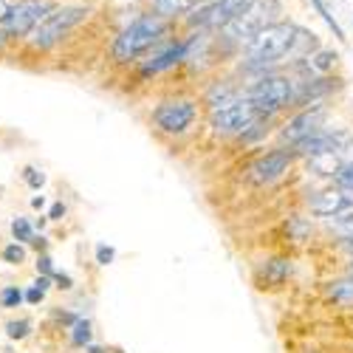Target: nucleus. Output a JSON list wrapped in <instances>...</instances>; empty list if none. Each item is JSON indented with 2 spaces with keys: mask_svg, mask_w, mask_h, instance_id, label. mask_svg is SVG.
Wrapping results in <instances>:
<instances>
[{
  "mask_svg": "<svg viewBox=\"0 0 353 353\" xmlns=\"http://www.w3.org/2000/svg\"><path fill=\"white\" fill-rule=\"evenodd\" d=\"M325 116H328V108L322 105V102H314V105H308L305 110H300V113L283 128L280 139L288 141L291 147L300 144L303 139H308V136H314V133L322 130V125H325Z\"/></svg>",
  "mask_w": 353,
  "mask_h": 353,
  "instance_id": "obj_8",
  "label": "nucleus"
},
{
  "mask_svg": "<svg viewBox=\"0 0 353 353\" xmlns=\"http://www.w3.org/2000/svg\"><path fill=\"white\" fill-rule=\"evenodd\" d=\"M51 12L48 3H37V0H28V3H17L12 9H6L0 14V28L12 37H23L28 32H34L37 23Z\"/></svg>",
  "mask_w": 353,
  "mask_h": 353,
  "instance_id": "obj_7",
  "label": "nucleus"
},
{
  "mask_svg": "<svg viewBox=\"0 0 353 353\" xmlns=\"http://www.w3.org/2000/svg\"><path fill=\"white\" fill-rule=\"evenodd\" d=\"M63 215H65V207H63V203H54L51 212H48V218H51V221H60Z\"/></svg>",
  "mask_w": 353,
  "mask_h": 353,
  "instance_id": "obj_31",
  "label": "nucleus"
},
{
  "mask_svg": "<svg viewBox=\"0 0 353 353\" xmlns=\"http://www.w3.org/2000/svg\"><path fill=\"white\" fill-rule=\"evenodd\" d=\"M0 303H3V308H17L23 303V291L17 285H9L0 291Z\"/></svg>",
  "mask_w": 353,
  "mask_h": 353,
  "instance_id": "obj_22",
  "label": "nucleus"
},
{
  "mask_svg": "<svg viewBox=\"0 0 353 353\" xmlns=\"http://www.w3.org/2000/svg\"><path fill=\"white\" fill-rule=\"evenodd\" d=\"M331 297H334V300H342V303L353 300V277H350V280H342V283H334Z\"/></svg>",
  "mask_w": 353,
  "mask_h": 353,
  "instance_id": "obj_23",
  "label": "nucleus"
},
{
  "mask_svg": "<svg viewBox=\"0 0 353 353\" xmlns=\"http://www.w3.org/2000/svg\"><path fill=\"white\" fill-rule=\"evenodd\" d=\"M32 243H34V249H37V252H40V249H46V241H43V238H37V241H32Z\"/></svg>",
  "mask_w": 353,
  "mask_h": 353,
  "instance_id": "obj_37",
  "label": "nucleus"
},
{
  "mask_svg": "<svg viewBox=\"0 0 353 353\" xmlns=\"http://www.w3.org/2000/svg\"><path fill=\"white\" fill-rule=\"evenodd\" d=\"M328 226H331L334 234H339L342 241H350V238H353V212H342V215H336Z\"/></svg>",
  "mask_w": 353,
  "mask_h": 353,
  "instance_id": "obj_18",
  "label": "nucleus"
},
{
  "mask_svg": "<svg viewBox=\"0 0 353 353\" xmlns=\"http://www.w3.org/2000/svg\"><path fill=\"white\" fill-rule=\"evenodd\" d=\"M181 60H187V43H170V46H164L161 51H156L150 60L144 63V74L167 71V68H172L175 63H181Z\"/></svg>",
  "mask_w": 353,
  "mask_h": 353,
  "instance_id": "obj_14",
  "label": "nucleus"
},
{
  "mask_svg": "<svg viewBox=\"0 0 353 353\" xmlns=\"http://www.w3.org/2000/svg\"><path fill=\"white\" fill-rule=\"evenodd\" d=\"M280 14H283L280 0H249V3L221 28V37L232 46H246L257 32L277 23Z\"/></svg>",
  "mask_w": 353,
  "mask_h": 353,
  "instance_id": "obj_2",
  "label": "nucleus"
},
{
  "mask_svg": "<svg viewBox=\"0 0 353 353\" xmlns=\"http://www.w3.org/2000/svg\"><path fill=\"white\" fill-rule=\"evenodd\" d=\"M43 297H46V291H40L37 285H34V288H28V291L23 294V300H28V303H40Z\"/></svg>",
  "mask_w": 353,
  "mask_h": 353,
  "instance_id": "obj_30",
  "label": "nucleus"
},
{
  "mask_svg": "<svg viewBox=\"0 0 353 353\" xmlns=\"http://www.w3.org/2000/svg\"><path fill=\"white\" fill-rule=\"evenodd\" d=\"M85 14H88V9H82V6L51 9V12L37 23L34 40H32V43H34L37 48H51V46H57V43L63 40V34H68L79 20H85Z\"/></svg>",
  "mask_w": 353,
  "mask_h": 353,
  "instance_id": "obj_5",
  "label": "nucleus"
},
{
  "mask_svg": "<svg viewBox=\"0 0 353 353\" xmlns=\"http://www.w3.org/2000/svg\"><path fill=\"white\" fill-rule=\"evenodd\" d=\"M288 164H291V153H288V150H272V153L260 156V159L252 164L249 179H252L254 184H272V181H277L280 175L288 170Z\"/></svg>",
  "mask_w": 353,
  "mask_h": 353,
  "instance_id": "obj_13",
  "label": "nucleus"
},
{
  "mask_svg": "<svg viewBox=\"0 0 353 353\" xmlns=\"http://www.w3.org/2000/svg\"><path fill=\"white\" fill-rule=\"evenodd\" d=\"M246 99L252 102L257 116L272 119L274 113L294 105V82L283 74H260L246 91Z\"/></svg>",
  "mask_w": 353,
  "mask_h": 353,
  "instance_id": "obj_4",
  "label": "nucleus"
},
{
  "mask_svg": "<svg viewBox=\"0 0 353 353\" xmlns=\"http://www.w3.org/2000/svg\"><path fill=\"white\" fill-rule=\"evenodd\" d=\"M238 97H241V94H238V88H234V85H229V82H218V85H212V88H210L207 102H210V108H212V110H218V108L229 105L232 99H238Z\"/></svg>",
  "mask_w": 353,
  "mask_h": 353,
  "instance_id": "obj_15",
  "label": "nucleus"
},
{
  "mask_svg": "<svg viewBox=\"0 0 353 353\" xmlns=\"http://www.w3.org/2000/svg\"><path fill=\"white\" fill-rule=\"evenodd\" d=\"M34 285H37L40 291H48V285H51V280H48V277H40V280H37Z\"/></svg>",
  "mask_w": 353,
  "mask_h": 353,
  "instance_id": "obj_34",
  "label": "nucleus"
},
{
  "mask_svg": "<svg viewBox=\"0 0 353 353\" xmlns=\"http://www.w3.org/2000/svg\"><path fill=\"white\" fill-rule=\"evenodd\" d=\"M336 60H339V57H336L334 51H316V54H308L303 63H305L308 71H314V74H328V71L336 65Z\"/></svg>",
  "mask_w": 353,
  "mask_h": 353,
  "instance_id": "obj_16",
  "label": "nucleus"
},
{
  "mask_svg": "<svg viewBox=\"0 0 353 353\" xmlns=\"http://www.w3.org/2000/svg\"><path fill=\"white\" fill-rule=\"evenodd\" d=\"M12 234H14L17 241H23V243L32 241V223H28L26 218H14L12 221Z\"/></svg>",
  "mask_w": 353,
  "mask_h": 353,
  "instance_id": "obj_24",
  "label": "nucleus"
},
{
  "mask_svg": "<svg viewBox=\"0 0 353 353\" xmlns=\"http://www.w3.org/2000/svg\"><path fill=\"white\" fill-rule=\"evenodd\" d=\"M350 147V136L345 130H325L322 128L319 133L303 139L300 144H294V153L303 156V159H319V156H328V153H342Z\"/></svg>",
  "mask_w": 353,
  "mask_h": 353,
  "instance_id": "obj_9",
  "label": "nucleus"
},
{
  "mask_svg": "<svg viewBox=\"0 0 353 353\" xmlns=\"http://www.w3.org/2000/svg\"><path fill=\"white\" fill-rule=\"evenodd\" d=\"M164 28H167V23H164L159 14H144V17L133 20V23L125 28V32L116 37V43H113V57H116L119 63L139 60L144 51H150V48L161 40Z\"/></svg>",
  "mask_w": 353,
  "mask_h": 353,
  "instance_id": "obj_3",
  "label": "nucleus"
},
{
  "mask_svg": "<svg viewBox=\"0 0 353 353\" xmlns=\"http://www.w3.org/2000/svg\"><path fill=\"white\" fill-rule=\"evenodd\" d=\"M190 3H192V9H195V6H207V3H212V0H190Z\"/></svg>",
  "mask_w": 353,
  "mask_h": 353,
  "instance_id": "obj_36",
  "label": "nucleus"
},
{
  "mask_svg": "<svg viewBox=\"0 0 353 353\" xmlns=\"http://www.w3.org/2000/svg\"><path fill=\"white\" fill-rule=\"evenodd\" d=\"M342 246H345L347 254H353V238H350V241H342Z\"/></svg>",
  "mask_w": 353,
  "mask_h": 353,
  "instance_id": "obj_35",
  "label": "nucleus"
},
{
  "mask_svg": "<svg viewBox=\"0 0 353 353\" xmlns=\"http://www.w3.org/2000/svg\"><path fill=\"white\" fill-rule=\"evenodd\" d=\"M71 339H74V345L85 347L88 342H91V322H88V319H79L77 325H74V334H71Z\"/></svg>",
  "mask_w": 353,
  "mask_h": 353,
  "instance_id": "obj_21",
  "label": "nucleus"
},
{
  "mask_svg": "<svg viewBox=\"0 0 353 353\" xmlns=\"http://www.w3.org/2000/svg\"><path fill=\"white\" fill-rule=\"evenodd\" d=\"M249 3V0H212V3L201 6L195 14L198 17H190V26H198V28H215V32H221V28L238 14L243 6Z\"/></svg>",
  "mask_w": 353,
  "mask_h": 353,
  "instance_id": "obj_11",
  "label": "nucleus"
},
{
  "mask_svg": "<svg viewBox=\"0 0 353 353\" xmlns=\"http://www.w3.org/2000/svg\"><path fill=\"white\" fill-rule=\"evenodd\" d=\"M294 40H297V26L294 23H272L263 32H257L246 46V68L266 74L269 65L294 60Z\"/></svg>",
  "mask_w": 353,
  "mask_h": 353,
  "instance_id": "obj_1",
  "label": "nucleus"
},
{
  "mask_svg": "<svg viewBox=\"0 0 353 353\" xmlns=\"http://www.w3.org/2000/svg\"><path fill=\"white\" fill-rule=\"evenodd\" d=\"M156 125L164 133H184L192 122H195V105L190 99H179V102H164L156 108L153 113Z\"/></svg>",
  "mask_w": 353,
  "mask_h": 353,
  "instance_id": "obj_10",
  "label": "nucleus"
},
{
  "mask_svg": "<svg viewBox=\"0 0 353 353\" xmlns=\"http://www.w3.org/2000/svg\"><path fill=\"white\" fill-rule=\"evenodd\" d=\"M32 207H34V210H43V207H46V198H43V195L32 198Z\"/></svg>",
  "mask_w": 353,
  "mask_h": 353,
  "instance_id": "obj_33",
  "label": "nucleus"
},
{
  "mask_svg": "<svg viewBox=\"0 0 353 353\" xmlns=\"http://www.w3.org/2000/svg\"><path fill=\"white\" fill-rule=\"evenodd\" d=\"M54 280L60 283V288H71V277L68 274H54Z\"/></svg>",
  "mask_w": 353,
  "mask_h": 353,
  "instance_id": "obj_32",
  "label": "nucleus"
},
{
  "mask_svg": "<svg viewBox=\"0 0 353 353\" xmlns=\"http://www.w3.org/2000/svg\"><path fill=\"white\" fill-rule=\"evenodd\" d=\"M254 119H257V113H254L252 102H249L246 97H238V99H232L229 105L212 110L210 125H212V130L221 133V136H241Z\"/></svg>",
  "mask_w": 353,
  "mask_h": 353,
  "instance_id": "obj_6",
  "label": "nucleus"
},
{
  "mask_svg": "<svg viewBox=\"0 0 353 353\" xmlns=\"http://www.w3.org/2000/svg\"><path fill=\"white\" fill-rule=\"evenodd\" d=\"M308 210L319 218H336L342 212H350L353 210V192H345L339 187H331V190H319L308 198Z\"/></svg>",
  "mask_w": 353,
  "mask_h": 353,
  "instance_id": "obj_12",
  "label": "nucleus"
},
{
  "mask_svg": "<svg viewBox=\"0 0 353 353\" xmlns=\"http://www.w3.org/2000/svg\"><path fill=\"white\" fill-rule=\"evenodd\" d=\"M37 272H43L46 277L54 274V266H51V257H48V254H40V260H37Z\"/></svg>",
  "mask_w": 353,
  "mask_h": 353,
  "instance_id": "obj_29",
  "label": "nucleus"
},
{
  "mask_svg": "<svg viewBox=\"0 0 353 353\" xmlns=\"http://www.w3.org/2000/svg\"><path fill=\"white\" fill-rule=\"evenodd\" d=\"M153 9H156V14H159L161 20H167V17H175V14L190 12L192 3H190V0H153Z\"/></svg>",
  "mask_w": 353,
  "mask_h": 353,
  "instance_id": "obj_17",
  "label": "nucleus"
},
{
  "mask_svg": "<svg viewBox=\"0 0 353 353\" xmlns=\"http://www.w3.org/2000/svg\"><path fill=\"white\" fill-rule=\"evenodd\" d=\"M347 274H350V277H353V263H350V272H347Z\"/></svg>",
  "mask_w": 353,
  "mask_h": 353,
  "instance_id": "obj_39",
  "label": "nucleus"
},
{
  "mask_svg": "<svg viewBox=\"0 0 353 353\" xmlns=\"http://www.w3.org/2000/svg\"><path fill=\"white\" fill-rule=\"evenodd\" d=\"M26 184L32 187V190H40V187L46 184V175H43L40 170H34V167H28V170H26Z\"/></svg>",
  "mask_w": 353,
  "mask_h": 353,
  "instance_id": "obj_27",
  "label": "nucleus"
},
{
  "mask_svg": "<svg viewBox=\"0 0 353 353\" xmlns=\"http://www.w3.org/2000/svg\"><path fill=\"white\" fill-rule=\"evenodd\" d=\"M28 331H32V322H28V319H14V322H9V325H6V334H9L12 339L28 336Z\"/></svg>",
  "mask_w": 353,
  "mask_h": 353,
  "instance_id": "obj_25",
  "label": "nucleus"
},
{
  "mask_svg": "<svg viewBox=\"0 0 353 353\" xmlns=\"http://www.w3.org/2000/svg\"><path fill=\"white\" fill-rule=\"evenodd\" d=\"M113 257H116V252H113L110 246H99V249H97V260L102 263V266H108V263H110Z\"/></svg>",
  "mask_w": 353,
  "mask_h": 353,
  "instance_id": "obj_28",
  "label": "nucleus"
},
{
  "mask_svg": "<svg viewBox=\"0 0 353 353\" xmlns=\"http://www.w3.org/2000/svg\"><path fill=\"white\" fill-rule=\"evenodd\" d=\"M311 6H314V9L319 12V17H322V20H325V23H328V28H331V32L336 34V40H339V43H345L347 37H345V32H342V26L336 23V17H334V14L328 12V6H325V3H322V0H311Z\"/></svg>",
  "mask_w": 353,
  "mask_h": 353,
  "instance_id": "obj_19",
  "label": "nucleus"
},
{
  "mask_svg": "<svg viewBox=\"0 0 353 353\" xmlns=\"http://www.w3.org/2000/svg\"><path fill=\"white\" fill-rule=\"evenodd\" d=\"M0 43H3V40H0Z\"/></svg>",
  "mask_w": 353,
  "mask_h": 353,
  "instance_id": "obj_40",
  "label": "nucleus"
},
{
  "mask_svg": "<svg viewBox=\"0 0 353 353\" xmlns=\"http://www.w3.org/2000/svg\"><path fill=\"white\" fill-rule=\"evenodd\" d=\"M3 12H6V6H3V3H0V14H3Z\"/></svg>",
  "mask_w": 353,
  "mask_h": 353,
  "instance_id": "obj_38",
  "label": "nucleus"
},
{
  "mask_svg": "<svg viewBox=\"0 0 353 353\" xmlns=\"http://www.w3.org/2000/svg\"><path fill=\"white\" fill-rule=\"evenodd\" d=\"M334 181H336V187H339V190L353 192V159H347V161L334 172Z\"/></svg>",
  "mask_w": 353,
  "mask_h": 353,
  "instance_id": "obj_20",
  "label": "nucleus"
},
{
  "mask_svg": "<svg viewBox=\"0 0 353 353\" xmlns=\"http://www.w3.org/2000/svg\"><path fill=\"white\" fill-rule=\"evenodd\" d=\"M3 260H6V263H12V266H20V263L26 260V249H23V246H17V243H12V246H6V249H3Z\"/></svg>",
  "mask_w": 353,
  "mask_h": 353,
  "instance_id": "obj_26",
  "label": "nucleus"
}]
</instances>
